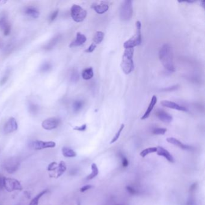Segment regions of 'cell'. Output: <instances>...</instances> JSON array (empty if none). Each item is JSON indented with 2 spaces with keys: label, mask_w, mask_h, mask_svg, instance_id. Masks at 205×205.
I'll list each match as a JSON object with an SVG mask.
<instances>
[{
  "label": "cell",
  "mask_w": 205,
  "mask_h": 205,
  "mask_svg": "<svg viewBox=\"0 0 205 205\" xmlns=\"http://www.w3.org/2000/svg\"><path fill=\"white\" fill-rule=\"evenodd\" d=\"M201 3H202V6L203 7V8H204V1H201Z\"/></svg>",
  "instance_id": "f6af8a7d"
},
{
  "label": "cell",
  "mask_w": 205,
  "mask_h": 205,
  "mask_svg": "<svg viewBox=\"0 0 205 205\" xmlns=\"http://www.w3.org/2000/svg\"><path fill=\"white\" fill-rule=\"evenodd\" d=\"M19 166V163L16 160H12L10 159L9 161H7L5 165V169L9 173H13L16 171Z\"/></svg>",
  "instance_id": "9a60e30c"
},
{
  "label": "cell",
  "mask_w": 205,
  "mask_h": 205,
  "mask_svg": "<svg viewBox=\"0 0 205 205\" xmlns=\"http://www.w3.org/2000/svg\"><path fill=\"white\" fill-rule=\"evenodd\" d=\"M156 152H157V147H149V148L143 150L140 152V155L141 157L145 158L147 155H149L150 154H152V153H156Z\"/></svg>",
  "instance_id": "83f0119b"
},
{
  "label": "cell",
  "mask_w": 205,
  "mask_h": 205,
  "mask_svg": "<svg viewBox=\"0 0 205 205\" xmlns=\"http://www.w3.org/2000/svg\"><path fill=\"white\" fill-rule=\"evenodd\" d=\"M126 190L128 191V192H129L132 195H135V194H138V191L137 190H136V189H135L134 188H132L130 186H127L126 187Z\"/></svg>",
  "instance_id": "d590c367"
},
{
  "label": "cell",
  "mask_w": 205,
  "mask_h": 205,
  "mask_svg": "<svg viewBox=\"0 0 205 205\" xmlns=\"http://www.w3.org/2000/svg\"><path fill=\"white\" fill-rule=\"evenodd\" d=\"M86 129H87V125L84 124L80 126H75V128H73V130L83 132V131H85L86 130Z\"/></svg>",
  "instance_id": "8d00e7d4"
},
{
  "label": "cell",
  "mask_w": 205,
  "mask_h": 205,
  "mask_svg": "<svg viewBox=\"0 0 205 205\" xmlns=\"http://www.w3.org/2000/svg\"><path fill=\"white\" fill-rule=\"evenodd\" d=\"M92 7L97 14H102L108 11L109 5L104 1H101L100 3L93 4Z\"/></svg>",
  "instance_id": "7c38bea8"
},
{
  "label": "cell",
  "mask_w": 205,
  "mask_h": 205,
  "mask_svg": "<svg viewBox=\"0 0 205 205\" xmlns=\"http://www.w3.org/2000/svg\"><path fill=\"white\" fill-rule=\"evenodd\" d=\"M87 40V37L85 35L78 32L77 33V36H76V39L73 40L69 45V47H80L81 45L84 44Z\"/></svg>",
  "instance_id": "5bb4252c"
},
{
  "label": "cell",
  "mask_w": 205,
  "mask_h": 205,
  "mask_svg": "<svg viewBox=\"0 0 205 205\" xmlns=\"http://www.w3.org/2000/svg\"><path fill=\"white\" fill-rule=\"evenodd\" d=\"M94 72L92 67H88L82 72V77L85 80H89L93 77Z\"/></svg>",
  "instance_id": "ffe728a7"
},
{
  "label": "cell",
  "mask_w": 205,
  "mask_h": 205,
  "mask_svg": "<svg viewBox=\"0 0 205 205\" xmlns=\"http://www.w3.org/2000/svg\"><path fill=\"white\" fill-rule=\"evenodd\" d=\"M179 85H175V86H173L169 87L167 88H162V89H161V91H162V92H173V91L178 90L179 88Z\"/></svg>",
  "instance_id": "836d02e7"
},
{
  "label": "cell",
  "mask_w": 205,
  "mask_h": 205,
  "mask_svg": "<svg viewBox=\"0 0 205 205\" xmlns=\"http://www.w3.org/2000/svg\"><path fill=\"white\" fill-rule=\"evenodd\" d=\"M71 15L74 21L76 22H81L86 18L87 12L81 6L73 4L71 9Z\"/></svg>",
  "instance_id": "5b68a950"
},
{
  "label": "cell",
  "mask_w": 205,
  "mask_h": 205,
  "mask_svg": "<svg viewBox=\"0 0 205 205\" xmlns=\"http://www.w3.org/2000/svg\"><path fill=\"white\" fill-rule=\"evenodd\" d=\"M96 46H97L96 45H95V43H92L91 44V45H90V46L88 47V48L86 50H85V52H87V53H91V52H93V51H95V49H96Z\"/></svg>",
  "instance_id": "74e56055"
},
{
  "label": "cell",
  "mask_w": 205,
  "mask_h": 205,
  "mask_svg": "<svg viewBox=\"0 0 205 205\" xmlns=\"http://www.w3.org/2000/svg\"><path fill=\"white\" fill-rule=\"evenodd\" d=\"M155 115L161 121L166 123H170L173 120V117L163 110L159 109L156 111Z\"/></svg>",
  "instance_id": "8fae6325"
},
{
  "label": "cell",
  "mask_w": 205,
  "mask_h": 205,
  "mask_svg": "<svg viewBox=\"0 0 205 205\" xmlns=\"http://www.w3.org/2000/svg\"><path fill=\"white\" fill-rule=\"evenodd\" d=\"M25 13L28 16L34 19H37L39 17L40 13L38 10L34 7H28L25 10Z\"/></svg>",
  "instance_id": "d6986e66"
},
{
  "label": "cell",
  "mask_w": 205,
  "mask_h": 205,
  "mask_svg": "<svg viewBox=\"0 0 205 205\" xmlns=\"http://www.w3.org/2000/svg\"><path fill=\"white\" fill-rule=\"evenodd\" d=\"M9 77H8V76H5V77H4L2 80H1V81H0V85L1 86H3L4 85V84H5V82H7V80H8Z\"/></svg>",
  "instance_id": "b9f144b4"
},
{
  "label": "cell",
  "mask_w": 205,
  "mask_h": 205,
  "mask_svg": "<svg viewBox=\"0 0 205 205\" xmlns=\"http://www.w3.org/2000/svg\"><path fill=\"white\" fill-rule=\"evenodd\" d=\"M0 29L4 33V36H8L11 32V25L4 18L0 19Z\"/></svg>",
  "instance_id": "ac0fdd59"
},
{
  "label": "cell",
  "mask_w": 205,
  "mask_h": 205,
  "mask_svg": "<svg viewBox=\"0 0 205 205\" xmlns=\"http://www.w3.org/2000/svg\"><path fill=\"white\" fill-rule=\"evenodd\" d=\"M62 151L63 155L66 158H74L77 156V153L71 148L63 147L62 149Z\"/></svg>",
  "instance_id": "44dd1931"
},
{
  "label": "cell",
  "mask_w": 205,
  "mask_h": 205,
  "mask_svg": "<svg viewBox=\"0 0 205 205\" xmlns=\"http://www.w3.org/2000/svg\"><path fill=\"white\" fill-rule=\"evenodd\" d=\"M67 167L65 162L63 161H60V162L58 165V168L57 169V174L56 178H58L60 176H62L64 172L66 171Z\"/></svg>",
  "instance_id": "7402d4cb"
},
{
  "label": "cell",
  "mask_w": 205,
  "mask_h": 205,
  "mask_svg": "<svg viewBox=\"0 0 205 205\" xmlns=\"http://www.w3.org/2000/svg\"><path fill=\"white\" fill-rule=\"evenodd\" d=\"M58 164L56 162H52L50 163L48 166V170L49 171H56L58 168Z\"/></svg>",
  "instance_id": "d6a6232c"
},
{
  "label": "cell",
  "mask_w": 205,
  "mask_h": 205,
  "mask_svg": "<svg viewBox=\"0 0 205 205\" xmlns=\"http://www.w3.org/2000/svg\"><path fill=\"white\" fill-rule=\"evenodd\" d=\"M159 58L161 64L167 70L171 72L175 71L173 62V49L170 44H164L161 48L159 52Z\"/></svg>",
  "instance_id": "6da1fadb"
},
{
  "label": "cell",
  "mask_w": 205,
  "mask_h": 205,
  "mask_svg": "<svg viewBox=\"0 0 205 205\" xmlns=\"http://www.w3.org/2000/svg\"><path fill=\"white\" fill-rule=\"evenodd\" d=\"M134 52V48L125 49L123 52L120 66L123 73L126 75L131 73L134 69V63L133 60Z\"/></svg>",
  "instance_id": "7a4b0ae2"
},
{
  "label": "cell",
  "mask_w": 205,
  "mask_h": 205,
  "mask_svg": "<svg viewBox=\"0 0 205 205\" xmlns=\"http://www.w3.org/2000/svg\"><path fill=\"white\" fill-rule=\"evenodd\" d=\"M29 110L30 112L33 114H35L37 113L38 111H39V105H36L35 104H29Z\"/></svg>",
  "instance_id": "4dcf8cb0"
},
{
  "label": "cell",
  "mask_w": 205,
  "mask_h": 205,
  "mask_svg": "<svg viewBox=\"0 0 205 205\" xmlns=\"http://www.w3.org/2000/svg\"><path fill=\"white\" fill-rule=\"evenodd\" d=\"M104 36H105V34L102 32H101V31L96 32L94 37H93V43L96 45L98 44H100L102 42V40H104Z\"/></svg>",
  "instance_id": "603a6c76"
},
{
  "label": "cell",
  "mask_w": 205,
  "mask_h": 205,
  "mask_svg": "<svg viewBox=\"0 0 205 205\" xmlns=\"http://www.w3.org/2000/svg\"><path fill=\"white\" fill-rule=\"evenodd\" d=\"M84 102L82 100H77L73 103V110L75 112H79L84 107Z\"/></svg>",
  "instance_id": "4316f807"
},
{
  "label": "cell",
  "mask_w": 205,
  "mask_h": 205,
  "mask_svg": "<svg viewBox=\"0 0 205 205\" xmlns=\"http://www.w3.org/2000/svg\"><path fill=\"white\" fill-rule=\"evenodd\" d=\"M58 10H56L55 12H53L51 14V16H50V18H49V20L51 22H52V21H54L57 17L58 16Z\"/></svg>",
  "instance_id": "f35d334b"
},
{
  "label": "cell",
  "mask_w": 205,
  "mask_h": 205,
  "mask_svg": "<svg viewBox=\"0 0 205 205\" xmlns=\"http://www.w3.org/2000/svg\"><path fill=\"white\" fill-rule=\"evenodd\" d=\"M3 179H4V176H3L1 174H0V189H3L4 188Z\"/></svg>",
  "instance_id": "7bdbcfd3"
},
{
  "label": "cell",
  "mask_w": 205,
  "mask_h": 205,
  "mask_svg": "<svg viewBox=\"0 0 205 205\" xmlns=\"http://www.w3.org/2000/svg\"><path fill=\"white\" fill-rule=\"evenodd\" d=\"M79 80V75H78V73L77 71H73L72 73V75H71V80L72 81L74 82H77Z\"/></svg>",
  "instance_id": "e575fe53"
},
{
  "label": "cell",
  "mask_w": 205,
  "mask_h": 205,
  "mask_svg": "<svg viewBox=\"0 0 205 205\" xmlns=\"http://www.w3.org/2000/svg\"><path fill=\"white\" fill-rule=\"evenodd\" d=\"M156 153L158 155L163 156L164 158H165L169 162L171 163H173L174 162V159L172 155L167 150H166L164 147L161 146H158Z\"/></svg>",
  "instance_id": "4fadbf2b"
},
{
  "label": "cell",
  "mask_w": 205,
  "mask_h": 205,
  "mask_svg": "<svg viewBox=\"0 0 205 205\" xmlns=\"http://www.w3.org/2000/svg\"><path fill=\"white\" fill-rule=\"evenodd\" d=\"M136 31L135 34L131 37L130 39L126 40L124 44L123 47L125 49L134 48L136 46H139L142 42L141 36V23L140 21H137L135 23Z\"/></svg>",
  "instance_id": "3957f363"
},
{
  "label": "cell",
  "mask_w": 205,
  "mask_h": 205,
  "mask_svg": "<svg viewBox=\"0 0 205 205\" xmlns=\"http://www.w3.org/2000/svg\"><path fill=\"white\" fill-rule=\"evenodd\" d=\"M3 186L6 190L9 192L22 191L23 189V187H22L21 182L18 180L13 178L4 177Z\"/></svg>",
  "instance_id": "8992f818"
},
{
  "label": "cell",
  "mask_w": 205,
  "mask_h": 205,
  "mask_svg": "<svg viewBox=\"0 0 205 205\" xmlns=\"http://www.w3.org/2000/svg\"><path fill=\"white\" fill-rule=\"evenodd\" d=\"M48 192V189H45V190L42 191L41 193H40L39 194H38L33 199V200H32V201L30 202L29 205H38L39 204V201L40 200V199L41 197L44 195L45 194H47Z\"/></svg>",
  "instance_id": "484cf974"
},
{
  "label": "cell",
  "mask_w": 205,
  "mask_h": 205,
  "mask_svg": "<svg viewBox=\"0 0 205 205\" xmlns=\"http://www.w3.org/2000/svg\"><path fill=\"white\" fill-rule=\"evenodd\" d=\"M167 141L170 144H172V145H173L174 146H176L177 147H179L181 149L185 150L191 149V147L190 146L184 145V143H182L180 141H179V140H178L175 138H173V137L167 138Z\"/></svg>",
  "instance_id": "e0dca14e"
},
{
  "label": "cell",
  "mask_w": 205,
  "mask_h": 205,
  "mask_svg": "<svg viewBox=\"0 0 205 205\" xmlns=\"http://www.w3.org/2000/svg\"><path fill=\"white\" fill-rule=\"evenodd\" d=\"M121 158H122V166L123 167H127L129 165V161L124 156H121Z\"/></svg>",
  "instance_id": "60d3db41"
},
{
  "label": "cell",
  "mask_w": 205,
  "mask_h": 205,
  "mask_svg": "<svg viewBox=\"0 0 205 205\" xmlns=\"http://www.w3.org/2000/svg\"><path fill=\"white\" fill-rule=\"evenodd\" d=\"M18 123L14 118L10 117L4 126V131L5 134H10L14 131H16L18 130Z\"/></svg>",
  "instance_id": "9c48e42d"
},
{
  "label": "cell",
  "mask_w": 205,
  "mask_h": 205,
  "mask_svg": "<svg viewBox=\"0 0 205 205\" xmlns=\"http://www.w3.org/2000/svg\"><path fill=\"white\" fill-rule=\"evenodd\" d=\"M157 101H158L157 97L155 95H154L152 96V99H151L150 102V104H149V105L148 106V107H147L146 112H145V114H144L143 116L141 117V120H145V119H147L149 117L151 112L152 111V110L154 108L155 105L157 103Z\"/></svg>",
  "instance_id": "2e32d148"
},
{
  "label": "cell",
  "mask_w": 205,
  "mask_h": 205,
  "mask_svg": "<svg viewBox=\"0 0 205 205\" xmlns=\"http://www.w3.org/2000/svg\"><path fill=\"white\" fill-rule=\"evenodd\" d=\"M179 3H193L195 2V1H178Z\"/></svg>",
  "instance_id": "ee69618b"
},
{
  "label": "cell",
  "mask_w": 205,
  "mask_h": 205,
  "mask_svg": "<svg viewBox=\"0 0 205 205\" xmlns=\"http://www.w3.org/2000/svg\"><path fill=\"white\" fill-rule=\"evenodd\" d=\"M60 35H57V36H55L54 38H52V39L49 41V42L47 45H45V46L44 47V49H48V50L52 49L57 44V43L60 40Z\"/></svg>",
  "instance_id": "d4e9b609"
},
{
  "label": "cell",
  "mask_w": 205,
  "mask_h": 205,
  "mask_svg": "<svg viewBox=\"0 0 205 205\" xmlns=\"http://www.w3.org/2000/svg\"><path fill=\"white\" fill-rule=\"evenodd\" d=\"M93 188V186L91 185H84V186H83L82 187H81L80 188V192L84 193V192L87 191V190H88V189H90L91 188Z\"/></svg>",
  "instance_id": "ab89813d"
},
{
  "label": "cell",
  "mask_w": 205,
  "mask_h": 205,
  "mask_svg": "<svg viewBox=\"0 0 205 205\" xmlns=\"http://www.w3.org/2000/svg\"><path fill=\"white\" fill-rule=\"evenodd\" d=\"M52 68V64L49 62H45L44 63L41 67H40V71L42 72H48L50 71Z\"/></svg>",
  "instance_id": "f546056e"
},
{
  "label": "cell",
  "mask_w": 205,
  "mask_h": 205,
  "mask_svg": "<svg viewBox=\"0 0 205 205\" xmlns=\"http://www.w3.org/2000/svg\"><path fill=\"white\" fill-rule=\"evenodd\" d=\"M132 1L131 0H125V1H122L119 10V17L121 21H130L132 17Z\"/></svg>",
  "instance_id": "277c9868"
},
{
  "label": "cell",
  "mask_w": 205,
  "mask_h": 205,
  "mask_svg": "<svg viewBox=\"0 0 205 205\" xmlns=\"http://www.w3.org/2000/svg\"><path fill=\"white\" fill-rule=\"evenodd\" d=\"M167 131V130L166 128H158L154 129L152 131V133L155 135H164Z\"/></svg>",
  "instance_id": "1f68e13d"
},
{
  "label": "cell",
  "mask_w": 205,
  "mask_h": 205,
  "mask_svg": "<svg viewBox=\"0 0 205 205\" xmlns=\"http://www.w3.org/2000/svg\"><path fill=\"white\" fill-rule=\"evenodd\" d=\"M56 146L54 141H44L41 140H36L32 143V146L34 150H40L45 149L54 148Z\"/></svg>",
  "instance_id": "52a82bcc"
},
{
  "label": "cell",
  "mask_w": 205,
  "mask_h": 205,
  "mask_svg": "<svg viewBox=\"0 0 205 205\" xmlns=\"http://www.w3.org/2000/svg\"><path fill=\"white\" fill-rule=\"evenodd\" d=\"M125 128V125L124 124H121L120 128H119V130H118V131L117 132V133L116 134V135H114V136L113 138L112 139V140L111 141L110 143L111 144H112L114 143H115L116 141H117V140L120 137V134L121 133V132H122V131L123 130V129Z\"/></svg>",
  "instance_id": "f1b7e54d"
},
{
  "label": "cell",
  "mask_w": 205,
  "mask_h": 205,
  "mask_svg": "<svg viewBox=\"0 0 205 205\" xmlns=\"http://www.w3.org/2000/svg\"><path fill=\"white\" fill-rule=\"evenodd\" d=\"M91 169H92V173H91V174H90L86 178V179L88 180L94 179L99 174V170L97 168V166L96 164L95 163L92 164V167H91Z\"/></svg>",
  "instance_id": "cb8c5ba5"
},
{
  "label": "cell",
  "mask_w": 205,
  "mask_h": 205,
  "mask_svg": "<svg viewBox=\"0 0 205 205\" xmlns=\"http://www.w3.org/2000/svg\"><path fill=\"white\" fill-rule=\"evenodd\" d=\"M161 104L164 107H167V108L176 110L180 111H184V112L188 111V110L186 107H184V106L180 105L172 101H170L167 100H163L161 102Z\"/></svg>",
  "instance_id": "30bf717a"
},
{
  "label": "cell",
  "mask_w": 205,
  "mask_h": 205,
  "mask_svg": "<svg viewBox=\"0 0 205 205\" xmlns=\"http://www.w3.org/2000/svg\"><path fill=\"white\" fill-rule=\"evenodd\" d=\"M60 123V120L56 117H51L45 120L42 123V126L46 130H52L57 128Z\"/></svg>",
  "instance_id": "ba28073f"
},
{
  "label": "cell",
  "mask_w": 205,
  "mask_h": 205,
  "mask_svg": "<svg viewBox=\"0 0 205 205\" xmlns=\"http://www.w3.org/2000/svg\"><path fill=\"white\" fill-rule=\"evenodd\" d=\"M117 205H121V204H117Z\"/></svg>",
  "instance_id": "bcb514c9"
}]
</instances>
